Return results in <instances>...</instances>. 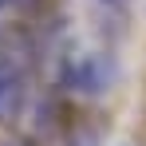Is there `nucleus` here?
<instances>
[{
	"label": "nucleus",
	"mask_w": 146,
	"mask_h": 146,
	"mask_svg": "<svg viewBox=\"0 0 146 146\" xmlns=\"http://www.w3.org/2000/svg\"><path fill=\"white\" fill-rule=\"evenodd\" d=\"M28 0H0V12H12V8H24Z\"/></svg>",
	"instance_id": "obj_2"
},
{
	"label": "nucleus",
	"mask_w": 146,
	"mask_h": 146,
	"mask_svg": "<svg viewBox=\"0 0 146 146\" xmlns=\"http://www.w3.org/2000/svg\"><path fill=\"white\" fill-rule=\"evenodd\" d=\"M115 75H119V67H115L111 51H67V55H59L55 87L71 99H95L111 91Z\"/></svg>",
	"instance_id": "obj_1"
}]
</instances>
